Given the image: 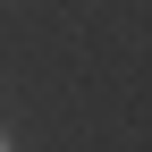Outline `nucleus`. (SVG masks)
<instances>
[{"mask_svg":"<svg viewBox=\"0 0 152 152\" xmlns=\"http://www.w3.org/2000/svg\"><path fill=\"white\" fill-rule=\"evenodd\" d=\"M0 152H9V135H0Z\"/></svg>","mask_w":152,"mask_h":152,"instance_id":"1","label":"nucleus"}]
</instances>
